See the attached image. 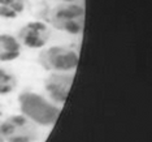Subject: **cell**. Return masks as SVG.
<instances>
[{
    "label": "cell",
    "mask_w": 152,
    "mask_h": 142,
    "mask_svg": "<svg viewBox=\"0 0 152 142\" xmlns=\"http://www.w3.org/2000/svg\"><path fill=\"white\" fill-rule=\"evenodd\" d=\"M18 103L22 115L29 117L37 125L52 127L60 115L58 107L33 91L22 93L18 96Z\"/></svg>",
    "instance_id": "cell-1"
},
{
    "label": "cell",
    "mask_w": 152,
    "mask_h": 142,
    "mask_svg": "<svg viewBox=\"0 0 152 142\" xmlns=\"http://www.w3.org/2000/svg\"><path fill=\"white\" fill-rule=\"evenodd\" d=\"M0 116H1V107H0Z\"/></svg>",
    "instance_id": "cell-12"
},
{
    "label": "cell",
    "mask_w": 152,
    "mask_h": 142,
    "mask_svg": "<svg viewBox=\"0 0 152 142\" xmlns=\"http://www.w3.org/2000/svg\"><path fill=\"white\" fill-rule=\"evenodd\" d=\"M22 46L16 37L11 34H0V61H12L20 57Z\"/></svg>",
    "instance_id": "cell-7"
},
{
    "label": "cell",
    "mask_w": 152,
    "mask_h": 142,
    "mask_svg": "<svg viewBox=\"0 0 152 142\" xmlns=\"http://www.w3.org/2000/svg\"><path fill=\"white\" fill-rule=\"evenodd\" d=\"M78 61L77 51L65 46L43 48L38 55V64L47 72H73Z\"/></svg>",
    "instance_id": "cell-3"
},
{
    "label": "cell",
    "mask_w": 152,
    "mask_h": 142,
    "mask_svg": "<svg viewBox=\"0 0 152 142\" xmlns=\"http://www.w3.org/2000/svg\"><path fill=\"white\" fill-rule=\"evenodd\" d=\"M25 9V0H0V17L16 18Z\"/></svg>",
    "instance_id": "cell-8"
},
{
    "label": "cell",
    "mask_w": 152,
    "mask_h": 142,
    "mask_svg": "<svg viewBox=\"0 0 152 142\" xmlns=\"http://www.w3.org/2000/svg\"><path fill=\"white\" fill-rule=\"evenodd\" d=\"M50 24L53 29L78 35L83 33L85 8L74 3L58 4L50 12Z\"/></svg>",
    "instance_id": "cell-2"
},
{
    "label": "cell",
    "mask_w": 152,
    "mask_h": 142,
    "mask_svg": "<svg viewBox=\"0 0 152 142\" xmlns=\"http://www.w3.org/2000/svg\"><path fill=\"white\" fill-rule=\"evenodd\" d=\"M16 38L27 48H43L51 39V29L42 21H31L20 27Z\"/></svg>",
    "instance_id": "cell-6"
},
{
    "label": "cell",
    "mask_w": 152,
    "mask_h": 142,
    "mask_svg": "<svg viewBox=\"0 0 152 142\" xmlns=\"http://www.w3.org/2000/svg\"><path fill=\"white\" fill-rule=\"evenodd\" d=\"M0 136L4 142H35L39 128L25 115H12L0 123Z\"/></svg>",
    "instance_id": "cell-4"
},
{
    "label": "cell",
    "mask_w": 152,
    "mask_h": 142,
    "mask_svg": "<svg viewBox=\"0 0 152 142\" xmlns=\"http://www.w3.org/2000/svg\"><path fill=\"white\" fill-rule=\"evenodd\" d=\"M0 142H4V141H3V138H1V136H0Z\"/></svg>",
    "instance_id": "cell-11"
},
{
    "label": "cell",
    "mask_w": 152,
    "mask_h": 142,
    "mask_svg": "<svg viewBox=\"0 0 152 142\" xmlns=\"http://www.w3.org/2000/svg\"><path fill=\"white\" fill-rule=\"evenodd\" d=\"M63 1H64V3H74L75 0H63Z\"/></svg>",
    "instance_id": "cell-10"
},
{
    "label": "cell",
    "mask_w": 152,
    "mask_h": 142,
    "mask_svg": "<svg viewBox=\"0 0 152 142\" xmlns=\"http://www.w3.org/2000/svg\"><path fill=\"white\" fill-rule=\"evenodd\" d=\"M74 74L70 72H51L44 79V90L48 98L56 104L63 106L73 84Z\"/></svg>",
    "instance_id": "cell-5"
},
{
    "label": "cell",
    "mask_w": 152,
    "mask_h": 142,
    "mask_svg": "<svg viewBox=\"0 0 152 142\" xmlns=\"http://www.w3.org/2000/svg\"><path fill=\"white\" fill-rule=\"evenodd\" d=\"M17 88V78L11 71L0 67V95H8Z\"/></svg>",
    "instance_id": "cell-9"
}]
</instances>
